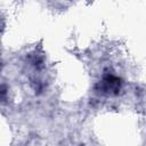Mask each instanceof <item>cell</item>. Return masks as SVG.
<instances>
[{"mask_svg":"<svg viewBox=\"0 0 146 146\" xmlns=\"http://www.w3.org/2000/svg\"><path fill=\"white\" fill-rule=\"evenodd\" d=\"M120 86H121L120 80L113 75L105 76L99 84L102 92H105V94H116L120 90Z\"/></svg>","mask_w":146,"mask_h":146,"instance_id":"obj_1","label":"cell"}]
</instances>
